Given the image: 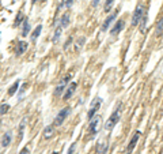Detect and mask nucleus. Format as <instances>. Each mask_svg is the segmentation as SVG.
Here are the masks:
<instances>
[{
	"mask_svg": "<svg viewBox=\"0 0 163 154\" xmlns=\"http://www.w3.org/2000/svg\"><path fill=\"white\" fill-rule=\"evenodd\" d=\"M53 135H54V125H46L45 128H44V139H50V138H53Z\"/></svg>",
	"mask_w": 163,
	"mask_h": 154,
	"instance_id": "12",
	"label": "nucleus"
},
{
	"mask_svg": "<svg viewBox=\"0 0 163 154\" xmlns=\"http://www.w3.org/2000/svg\"><path fill=\"white\" fill-rule=\"evenodd\" d=\"M147 22H148V14L145 12L144 16H143V19H141V22L139 23V25H140V32H141V33H144L145 26H147Z\"/></svg>",
	"mask_w": 163,
	"mask_h": 154,
	"instance_id": "22",
	"label": "nucleus"
},
{
	"mask_svg": "<svg viewBox=\"0 0 163 154\" xmlns=\"http://www.w3.org/2000/svg\"><path fill=\"white\" fill-rule=\"evenodd\" d=\"M72 41H73V38H72V37H68L67 42L64 44V49H68V46H69V44H72Z\"/></svg>",
	"mask_w": 163,
	"mask_h": 154,
	"instance_id": "28",
	"label": "nucleus"
},
{
	"mask_svg": "<svg viewBox=\"0 0 163 154\" xmlns=\"http://www.w3.org/2000/svg\"><path fill=\"white\" fill-rule=\"evenodd\" d=\"M76 87H77V83L76 82H71L69 85L67 86V89H65V91H64V95H63V100L64 101H68L71 97L73 95V93H75V90H76Z\"/></svg>",
	"mask_w": 163,
	"mask_h": 154,
	"instance_id": "9",
	"label": "nucleus"
},
{
	"mask_svg": "<svg viewBox=\"0 0 163 154\" xmlns=\"http://www.w3.org/2000/svg\"><path fill=\"white\" fill-rule=\"evenodd\" d=\"M101 121H102V116L97 115L93 117V120H90V125H88V131H90V135L91 136H95L99 131V125H101Z\"/></svg>",
	"mask_w": 163,
	"mask_h": 154,
	"instance_id": "5",
	"label": "nucleus"
},
{
	"mask_svg": "<svg viewBox=\"0 0 163 154\" xmlns=\"http://www.w3.org/2000/svg\"><path fill=\"white\" fill-rule=\"evenodd\" d=\"M52 154H59V152H53Z\"/></svg>",
	"mask_w": 163,
	"mask_h": 154,
	"instance_id": "34",
	"label": "nucleus"
},
{
	"mask_svg": "<svg viewBox=\"0 0 163 154\" xmlns=\"http://www.w3.org/2000/svg\"><path fill=\"white\" fill-rule=\"evenodd\" d=\"M11 141H12V132L7 131L6 134L3 135V138H2V146H3V147H7V146H10Z\"/></svg>",
	"mask_w": 163,
	"mask_h": 154,
	"instance_id": "13",
	"label": "nucleus"
},
{
	"mask_svg": "<svg viewBox=\"0 0 163 154\" xmlns=\"http://www.w3.org/2000/svg\"><path fill=\"white\" fill-rule=\"evenodd\" d=\"M41 32H42V25H38L36 27V29L33 30V33H31V42L34 44L37 41V38L40 37V34H41Z\"/></svg>",
	"mask_w": 163,
	"mask_h": 154,
	"instance_id": "18",
	"label": "nucleus"
},
{
	"mask_svg": "<svg viewBox=\"0 0 163 154\" xmlns=\"http://www.w3.org/2000/svg\"><path fill=\"white\" fill-rule=\"evenodd\" d=\"M19 85H20L19 81H16V82H14V83H12V86L8 89V95H10V97H12V95L19 90Z\"/></svg>",
	"mask_w": 163,
	"mask_h": 154,
	"instance_id": "21",
	"label": "nucleus"
},
{
	"mask_svg": "<svg viewBox=\"0 0 163 154\" xmlns=\"http://www.w3.org/2000/svg\"><path fill=\"white\" fill-rule=\"evenodd\" d=\"M117 15H118V10H114V12H111L110 15H107V18L103 20V25H102V32H106V30L110 27V25L115 20V18H117Z\"/></svg>",
	"mask_w": 163,
	"mask_h": 154,
	"instance_id": "8",
	"label": "nucleus"
},
{
	"mask_svg": "<svg viewBox=\"0 0 163 154\" xmlns=\"http://www.w3.org/2000/svg\"><path fill=\"white\" fill-rule=\"evenodd\" d=\"M29 153H30V150H29V147L26 146V147H23L22 150H20V153H19V154H29Z\"/></svg>",
	"mask_w": 163,
	"mask_h": 154,
	"instance_id": "31",
	"label": "nucleus"
},
{
	"mask_svg": "<svg viewBox=\"0 0 163 154\" xmlns=\"http://www.w3.org/2000/svg\"><path fill=\"white\" fill-rule=\"evenodd\" d=\"M86 42V38H84V37H80L79 40H77V42H76V46H75V51H76V52H79L80 51V48L83 46V44Z\"/></svg>",
	"mask_w": 163,
	"mask_h": 154,
	"instance_id": "24",
	"label": "nucleus"
},
{
	"mask_svg": "<svg viewBox=\"0 0 163 154\" xmlns=\"http://www.w3.org/2000/svg\"><path fill=\"white\" fill-rule=\"evenodd\" d=\"M0 127H2V120H0Z\"/></svg>",
	"mask_w": 163,
	"mask_h": 154,
	"instance_id": "35",
	"label": "nucleus"
},
{
	"mask_svg": "<svg viewBox=\"0 0 163 154\" xmlns=\"http://www.w3.org/2000/svg\"><path fill=\"white\" fill-rule=\"evenodd\" d=\"M113 3H114V0H106V2H105L103 11H105V12H109V11H110V8H111V6H113Z\"/></svg>",
	"mask_w": 163,
	"mask_h": 154,
	"instance_id": "26",
	"label": "nucleus"
},
{
	"mask_svg": "<svg viewBox=\"0 0 163 154\" xmlns=\"http://www.w3.org/2000/svg\"><path fill=\"white\" fill-rule=\"evenodd\" d=\"M69 14L65 12V14H63V16L60 18V26L63 27V29H65V27L69 26Z\"/></svg>",
	"mask_w": 163,
	"mask_h": 154,
	"instance_id": "15",
	"label": "nucleus"
},
{
	"mask_svg": "<svg viewBox=\"0 0 163 154\" xmlns=\"http://www.w3.org/2000/svg\"><path fill=\"white\" fill-rule=\"evenodd\" d=\"M25 19H26V16H25V14H23L22 11H20L18 15H16V18H15V22H14V27H19L20 25H22L23 22H25Z\"/></svg>",
	"mask_w": 163,
	"mask_h": 154,
	"instance_id": "17",
	"label": "nucleus"
},
{
	"mask_svg": "<svg viewBox=\"0 0 163 154\" xmlns=\"http://www.w3.org/2000/svg\"><path fill=\"white\" fill-rule=\"evenodd\" d=\"M10 108H11V107H10L8 104H2V105H0V116H2V115H6L7 112L10 111Z\"/></svg>",
	"mask_w": 163,
	"mask_h": 154,
	"instance_id": "25",
	"label": "nucleus"
},
{
	"mask_svg": "<svg viewBox=\"0 0 163 154\" xmlns=\"http://www.w3.org/2000/svg\"><path fill=\"white\" fill-rule=\"evenodd\" d=\"M75 147H76V143H72V145L69 146V149H68V153L67 154H73L75 153Z\"/></svg>",
	"mask_w": 163,
	"mask_h": 154,
	"instance_id": "27",
	"label": "nucleus"
},
{
	"mask_svg": "<svg viewBox=\"0 0 163 154\" xmlns=\"http://www.w3.org/2000/svg\"><path fill=\"white\" fill-rule=\"evenodd\" d=\"M25 127H26V119H22V121H20L19 124V128H18V139L20 141V139L23 138V134H25Z\"/></svg>",
	"mask_w": 163,
	"mask_h": 154,
	"instance_id": "20",
	"label": "nucleus"
},
{
	"mask_svg": "<svg viewBox=\"0 0 163 154\" xmlns=\"http://www.w3.org/2000/svg\"><path fill=\"white\" fill-rule=\"evenodd\" d=\"M64 2H65V8H68V10H69L73 4V0H64Z\"/></svg>",
	"mask_w": 163,
	"mask_h": 154,
	"instance_id": "29",
	"label": "nucleus"
},
{
	"mask_svg": "<svg viewBox=\"0 0 163 154\" xmlns=\"http://www.w3.org/2000/svg\"><path fill=\"white\" fill-rule=\"evenodd\" d=\"M95 152L97 154H105L107 152V143L106 142H98L97 143V147H95Z\"/></svg>",
	"mask_w": 163,
	"mask_h": 154,
	"instance_id": "14",
	"label": "nucleus"
},
{
	"mask_svg": "<svg viewBox=\"0 0 163 154\" xmlns=\"http://www.w3.org/2000/svg\"><path fill=\"white\" fill-rule=\"evenodd\" d=\"M37 2H40V0H31V3H33V4H36Z\"/></svg>",
	"mask_w": 163,
	"mask_h": 154,
	"instance_id": "33",
	"label": "nucleus"
},
{
	"mask_svg": "<svg viewBox=\"0 0 163 154\" xmlns=\"http://www.w3.org/2000/svg\"><path fill=\"white\" fill-rule=\"evenodd\" d=\"M69 113H71V108L69 107H65L64 109H60V112L57 113L56 117H54V121H53L54 127H60V125L64 123V120L69 116Z\"/></svg>",
	"mask_w": 163,
	"mask_h": 154,
	"instance_id": "3",
	"label": "nucleus"
},
{
	"mask_svg": "<svg viewBox=\"0 0 163 154\" xmlns=\"http://www.w3.org/2000/svg\"><path fill=\"white\" fill-rule=\"evenodd\" d=\"M144 14H145L144 7H143V4H139L137 7H136L133 15H132V20H131L132 26H137L139 23L141 22V19H143V16H144Z\"/></svg>",
	"mask_w": 163,
	"mask_h": 154,
	"instance_id": "4",
	"label": "nucleus"
},
{
	"mask_svg": "<svg viewBox=\"0 0 163 154\" xmlns=\"http://www.w3.org/2000/svg\"><path fill=\"white\" fill-rule=\"evenodd\" d=\"M30 29H31V27H30V22H29V18H26L25 19V22L22 23V37H26L27 34L30 33Z\"/></svg>",
	"mask_w": 163,
	"mask_h": 154,
	"instance_id": "16",
	"label": "nucleus"
},
{
	"mask_svg": "<svg viewBox=\"0 0 163 154\" xmlns=\"http://www.w3.org/2000/svg\"><path fill=\"white\" fill-rule=\"evenodd\" d=\"M121 108H122V104H121V102H118L117 108H115L114 112L110 115L109 120L105 123V130H106V131H111V130L117 125V123L120 121V119H121Z\"/></svg>",
	"mask_w": 163,
	"mask_h": 154,
	"instance_id": "1",
	"label": "nucleus"
},
{
	"mask_svg": "<svg viewBox=\"0 0 163 154\" xmlns=\"http://www.w3.org/2000/svg\"><path fill=\"white\" fill-rule=\"evenodd\" d=\"M69 81H71V75L69 74L65 75V77L61 79V82L56 86V89H54V95H56V97H59V95L64 94V91H65V89L68 86V82H69Z\"/></svg>",
	"mask_w": 163,
	"mask_h": 154,
	"instance_id": "6",
	"label": "nucleus"
},
{
	"mask_svg": "<svg viewBox=\"0 0 163 154\" xmlns=\"http://www.w3.org/2000/svg\"><path fill=\"white\" fill-rule=\"evenodd\" d=\"M26 89H27V83L25 82V83H23V86H22V89L19 90V97H20V95H22L23 93H25V91H26Z\"/></svg>",
	"mask_w": 163,
	"mask_h": 154,
	"instance_id": "30",
	"label": "nucleus"
},
{
	"mask_svg": "<svg viewBox=\"0 0 163 154\" xmlns=\"http://www.w3.org/2000/svg\"><path fill=\"white\" fill-rule=\"evenodd\" d=\"M61 32H63V27L61 26H57L56 30H54V34H53V38H52V42L53 44H57L61 37Z\"/></svg>",
	"mask_w": 163,
	"mask_h": 154,
	"instance_id": "19",
	"label": "nucleus"
},
{
	"mask_svg": "<svg viewBox=\"0 0 163 154\" xmlns=\"http://www.w3.org/2000/svg\"><path fill=\"white\" fill-rule=\"evenodd\" d=\"M101 105H102V98H101V97H95L94 100L91 101L90 109H88V112H87V119H88V121L93 120V117L95 116V113L98 112V109L101 108Z\"/></svg>",
	"mask_w": 163,
	"mask_h": 154,
	"instance_id": "2",
	"label": "nucleus"
},
{
	"mask_svg": "<svg viewBox=\"0 0 163 154\" xmlns=\"http://www.w3.org/2000/svg\"><path fill=\"white\" fill-rule=\"evenodd\" d=\"M140 136H141V132L140 131H136L133 136H132V139L129 141L128 143V146H127V149H125V154H132V152L135 150L136 147V145H137V142H139V139H140Z\"/></svg>",
	"mask_w": 163,
	"mask_h": 154,
	"instance_id": "7",
	"label": "nucleus"
},
{
	"mask_svg": "<svg viewBox=\"0 0 163 154\" xmlns=\"http://www.w3.org/2000/svg\"><path fill=\"white\" fill-rule=\"evenodd\" d=\"M162 115H163V109H162Z\"/></svg>",
	"mask_w": 163,
	"mask_h": 154,
	"instance_id": "36",
	"label": "nucleus"
},
{
	"mask_svg": "<svg viewBox=\"0 0 163 154\" xmlns=\"http://www.w3.org/2000/svg\"><path fill=\"white\" fill-rule=\"evenodd\" d=\"M27 46H29V44H27L26 41H18V42H16V46H15V55L16 56L23 55L27 51Z\"/></svg>",
	"mask_w": 163,
	"mask_h": 154,
	"instance_id": "11",
	"label": "nucleus"
},
{
	"mask_svg": "<svg viewBox=\"0 0 163 154\" xmlns=\"http://www.w3.org/2000/svg\"><path fill=\"white\" fill-rule=\"evenodd\" d=\"M124 26H125V22H124V19H118L117 22L114 23V26L111 27V30H110V34L111 36H117L118 33H121L122 32V29H124Z\"/></svg>",
	"mask_w": 163,
	"mask_h": 154,
	"instance_id": "10",
	"label": "nucleus"
},
{
	"mask_svg": "<svg viewBox=\"0 0 163 154\" xmlns=\"http://www.w3.org/2000/svg\"><path fill=\"white\" fill-rule=\"evenodd\" d=\"M99 2H101V0H94V2H93V7H98Z\"/></svg>",
	"mask_w": 163,
	"mask_h": 154,
	"instance_id": "32",
	"label": "nucleus"
},
{
	"mask_svg": "<svg viewBox=\"0 0 163 154\" xmlns=\"http://www.w3.org/2000/svg\"><path fill=\"white\" fill-rule=\"evenodd\" d=\"M156 36H162L163 34V16L159 19V22L156 23Z\"/></svg>",
	"mask_w": 163,
	"mask_h": 154,
	"instance_id": "23",
	"label": "nucleus"
}]
</instances>
